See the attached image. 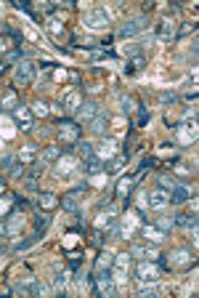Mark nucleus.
<instances>
[{"instance_id": "nucleus-1", "label": "nucleus", "mask_w": 199, "mask_h": 298, "mask_svg": "<svg viewBox=\"0 0 199 298\" xmlns=\"http://www.w3.org/2000/svg\"><path fill=\"white\" fill-rule=\"evenodd\" d=\"M117 293V285H115V277H112L109 269H101L96 272L90 282V295H115Z\"/></svg>"}, {"instance_id": "nucleus-2", "label": "nucleus", "mask_w": 199, "mask_h": 298, "mask_svg": "<svg viewBox=\"0 0 199 298\" xmlns=\"http://www.w3.org/2000/svg\"><path fill=\"white\" fill-rule=\"evenodd\" d=\"M159 274H162V269L157 266V261H138L136 264V279H138V285H157V279Z\"/></svg>"}, {"instance_id": "nucleus-3", "label": "nucleus", "mask_w": 199, "mask_h": 298, "mask_svg": "<svg viewBox=\"0 0 199 298\" xmlns=\"http://www.w3.org/2000/svg\"><path fill=\"white\" fill-rule=\"evenodd\" d=\"M56 128H59V136H61V141H64L66 146H72V144L80 141L82 128H80L77 120H66V117H61V120H56Z\"/></svg>"}, {"instance_id": "nucleus-4", "label": "nucleus", "mask_w": 199, "mask_h": 298, "mask_svg": "<svg viewBox=\"0 0 199 298\" xmlns=\"http://www.w3.org/2000/svg\"><path fill=\"white\" fill-rule=\"evenodd\" d=\"M133 261H136V258L130 256V250H128V253H117L115 256V261H112V266H115V274H112V277H115V285H125L128 282Z\"/></svg>"}, {"instance_id": "nucleus-5", "label": "nucleus", "mask_w": 199, "mask_h": 298, "mask_svg": "<svg viewBox=\"0 0 199 298\" xmlns=\"http://www.w3.org/2000/svg\"><path fill=\"white\" fill-rule=\"evenodd\" d=\"M109 22H112V14L107 8H90L82 19V24L88 27V30H104V27H109Z\"/></svg>"}, {"instance_id": "nucleus-6", "label": "nucleus", "mask_w": 199, "mask_h": 298, "mask_svg": "<svg viewBox=\"0 0 199 298\" xmlns=\"http://www.w3.org/2000/svg\"><path fill=\"white\" fill-rule=\"evenodd\" d=\"M11 117H14L16 128H22L24 133H30V130L35 128V117H32V112H30V107H27V104H22V101H19V107L11 112Z\"/></svg>"}, {"instance_id": "nucleus-7", "label": "nucleus", "mask_w": 199, "mask_h": 298, "mask_svg": "<svg viewBox=\"0 0 199 298\" xmlns=\"http://www.w3.org/2000/svg\"><path fill=\"white\" fill-rule=\"evenodd\" d=\"M146 205L151 210H165L170 205V192H165L162 186H154V189L146 192Z\"/></svg>"}, {"instance_id": "nucleus-8", "label": "nucleus", "mask_w": 199, "mask_h": 298, "mask_svg": "<svg viewBox=\"0 0 199 298\" xmlns=\"http://www.w3.org/2000/svg\"><path fill=\"white\" fill-rule=\"evenodd\" d=\"M14 80H16V86H32L35 67H32L30 61H19L16 67H14Z\"/></svg>"}, {"instance_id": "nucleus-9", "label": "nucleus", "mask_w": 199, "mask_h": 298, "mask_svg": "<svg viewBox=\"0 0 199 298\" xmlns=\"http://www.w3.org/2000/svg\"><path fill=\"white\" fill-rule=\"evenodd\" d=\"M175 136H178V141H181V144H191V141H196V136H199L196 120L191 117V123H188V120H183V123L175 128Z\"/></svg>"}, {"instance_id": "nucleus-10", "label": "nucleus", "mask_w": 199, "mask_h": 298, "mask_svg": "<svg viewBox=\"0 0 199 298\" xmlns=\"http://www.w3.org/2000/svg\"><path fill=\"white\" fill-rule=\"evenodd\" d=\"M117 152H120V141H117V138H107V136H104L101 144L96 146V157H98V160H104V163L112 160Z\"/></svg>"}, {"instance_id": "nucleus-11", "label": "nucleus", "mask_w": 199, "mask_h": 298, "mask_svg": "<svg viewBox=\"0 0 199 298\" xmlns=\"http://www.w3.org/2000/svg\"><path fill=\"white\" fill-rule=\"evenodd\" d=\"M80 168V163H77V157H72L69 152H64L59 160H56V173L59 176H72L74 171Z\"/></svg>"}, {"instance_id": "nucleus-12", "label": "nucleus", "mask_w": 199, "mask_h": 298, "mask_svg": "<svg viewBox=\"0 0 199 298\" xmlns=\"http://www.w3.org/2000/svg\"><path fill=\"white\" fill-rule=\"evenodd\" d=\"M146 27H149V19L146 16H138V19H133V22H125V24H122L120 27V37H130V35H138L141 30H146Z\"/></svg>"}, {"instance_id": "nucleus-13", "label": "nucleus", "mask_w": 199, "mask_h": 298, "mask_svg": "<svg viewBox=\"0 0 199 298\" xmlns=\"http://www.w3.org/2000/svg\"><path fill=\"white\" fill-rule=\"evenodd\" d=\"M141 235H144V240L146 242H151V245H162L165 242V232L162 229H157L154 224H141Z\"/></svg>"}, {"instance_id": "nucleus-14", "label": "nucleus", "mask_w": 199, "mask_h": 298, "mask_svg": "<svg viewBox=\"0 0 199 298\" xmlns=\"http://www.w3.org/2000/svg\"><path fill=\"white\" fill-rule=\"evenodd\" d=\"M130 256L138 258V261H144V258L154 261L159 253H157V245H141V242H133V245H130Z\"/></svg>"}, {"instance_id": "nucleus-15", "label": "nucleus", "mask_w": 199, "mask_h": 298, "mask_svg": "<svg viewBox=\"0 0 199 298\" xmlns=\"http://www.w3.org/2000/svg\"><path fill=\"white\" fill-rule=\"evenodd\" d=\"M167 264H170V269H181V266H194V258H191V253L188 250H173V253L167 256Z\"/></svg>"}, {"instance_id": "nucleus-16", "label": "nucleus", "mask_w": 199, "mask_h": 298, "mask_svg": "<svg viewBox=\"0 0 199 298\" xmlns=\"http://www.w3.org/2000/svg\"><path fill=\"white\" fill-rule=\"evenodd\" d=\"M96 101H82V104L77 107V112H74V117H77V123H90L93 117H96Z\"/></svg>"}, {"instance_id": "nucleus-17", "label": "nucleus", "mask_w": 199, "mask_h": 298, "mask_svg": "<svg viewBox=\"0 0 199 298\" xmlns=\"http://www.w3.org/2000/svg\"><path fill=\"white\" fill-rule=\"evenodd\" d=\"M141 181V173H136V176H122V179L117 181V194L120 197H130V192H133V186H136Z\"/></svg>"}, {"instance_id": "nucleus-18", "label": "nucleus", "mask_w": 199, "mask_h": 298, "mask_svg": "<svg viewBox=\"0 0 199 298\" xmlns=\"http://www.w3.org/2000/svg\"><path fill=\"white\" fill-rule=\"evenodd\" d=\"M80 104H82V93H80V91H69V93H66V96L61 99V109L69 112V115H74Z\"/></svg>"}, {"instance_id": "nucleus-19", "label": "nucleus", "mask_w": 199, "mask_h": 298, "mask_svg": "<svg viewBox=\"0 0 199 298\" xmlns=\"http://www.w3.org/2000/svg\"><path fill=\"white\" fill-rule=\"evenodd\" d=\"M22 235V218H19V210H11L6 218V237H19Z\"/></svg>"}, {"instance_id": "nucleus-20", "label": "nucleus", "mask_w": 199, "mask_h": 298, "mask_svg": "<svg viewBox=\"0 0 199 298\" xmlns=\"http://www.w3.org/2000/svg\"><path fill=\"white\" fill-rule=\"evenodd\" d=\"M3 168L8 171V176H11V179H22V176H24V165L19 163L16 155H8L6 160H3Z\"/></svg>"}, {"instance_id": "nucleus-21", "label": "nucleus", "mask_w": 199, "mask_h": 298, "mask_svg": "<svg viewBox=\"0 0 199 298\" xmlns=\"http://www.w3.org/2000/svg\"><path fill=\"white\" fill-rule=\"evenodd\" d=\"M128 160H130V152H117L115 157H112V163H109V168H107V173L120 176V173H122V168L128 165Z\"/></svg>"}, {"instance_id": "nucleus-22", "label": "nucleus", "mask_w": 199, "mask_h": 298, "mask_svg": "<svg viewBox=\"0 0 199 298\" xmlns=\"http://www.w3.org/2000/svg\"><path fill=\"white\" fill-rule=\"evenodd\" d=\"M107 123H109V112H107V109H98L96 117L90 120V130H93L96 136H104V130H107Z\"/></svg>"}, {"instance_id": "nucleus-23", "label": "nucleus", "mask_w": 199, "mask_h": 298, "mask_svg": "<svg viewBox=\"0 0 199 298\" xmlns=\"http://www.w3.org/2000/svg\"><path fill=\"white\" fill-rule=\"evenodd\" d=\"M16 107H19V93L16 88H8L3 93V99H0V112H14Z\"/></svg>"}, {"instance_id": "nucleus-24", "label": "nucleus", "mask_w": 199, "mask_h": 298, "mask_svg": "<svg viewBox=\"0 0 199 298\" xmlns=\"http://www.w3.org/2000/svg\"><path fill=\"white\" fill-rule=\"evenodd\" d=\"M82 189H85V186L80 184L77 189H74V192H69V194H66V197L61 200V208H64L66 213H77V210H80V205H77V197H80V192H82Z\"/></svg>"}, {"instance_id": "nucleus-25", "label": "nucleus", "mask_w": 199, "mask_h": 298, "mask_svg": "<svg viewBox=\"0 0 199 298\" xmlns=\"http://www.w3.org/2000/svg\"><path fill=\"white\" fill-rule=\"evenodd\" d=\"M82 171L88 176H98V173L107 171V163L98 160V157H88V160H82Z\"/></svg>"}, {"instance_id": "nucleus-26", "label": "nucleus", "mask_w": 199, "mask_h": 298, "mask_svg": "<svg viewBox=\"0 0 199 298\" xmlns=\"http://www.w3.org/2000/svg\"><path fill=\"white\" fill-rule=\"evenodd\" d=\"M188 197H191V189H188V186H181L178 184L173 192H170V202L173 205H181V202H186Z\"/></svg>"}, {"instance_id": "nucleus-27", "label": "nucleus", "mask_w": 199, "mask_h": 298, "mask_svg": "<svg viewBox=\"0 0 199 298\" xmlns=\"http://www.w3.org/2000/svg\"><path fill=\"white\" fill-rule=\"evenodd\" d=\"M30 112H32V117H48L51 115V104H48V101H43V99H35Z\"/></svg>"}, {"instance_id": "nucleus-28", "label": "nucleus", "mask_w": 199, "mask_h": 298, "mask_svg": "<svg viewBox=\"0 0 199 298\" xmlns=\"http://www.w3.org/2000/svg\"><path fill=\"white\" fill-rule=\"evenodd\" d=\"M175 227H183V229H191L196 224V213H178V216L173 218Z\"/></svg>"}, {"instance_id": "nucleus-29", "label": "nucleus", "mask_w": 199, "mask_h": 298, "mask_svg": "<svg viewBox=\"0 0 199 298\" xmlns=\"http://www.w3.org/2000/svg\"><path fill=\"white\" fill-rule=\"evenodd\" d=\"M61 155H64L61 146H45V149H43V163H45V165H48V163H56Z\"/></svg>"}, {"instance_id": "nucleus-30", "label": "nucleus", "mask_w": 199, "mask_h": 298, "mask_svg": "<svg viewBox=\"0 0 199 298\" xmlns=\"http://www.w3.org/2000/svg\"><path fill=\"white\" fill-rule=\"evenodd\" d=\"M56 205H59V200H56V194L53 192H40V208L43 210H51V208H56Z\"/></svg>"}, {"instance_id": "nucleus-31", "label": "nucleus", "mask_w": 199, "mask_h": 298, "mask_svg": "<svg viewBox=\"0 0 199 298\" xmlns=\"http://www.w3.org/2000/svg\"><path fill=\"white\" fill-rule=\"evenodd\" d=\"M112 261H115V256H112L109 250H101L98 258H96V272H101V269H112Z\"/></svg>"}, {"instance_id": "nucleus-32", "label": "nucleus", "mask_w": 199, "mask_h": 298, "mask_svg": "<svg viewBox=\"0 0 199 298\" xmlns=\"http://www.w3.org/2000/svg\"><path fill=\"white\" fill-rule=\"evenodd\" d=\"M157 186H162L165 192H173L175 186H178V181L173 179V176H165V173H159V176H157Z\"/></svg>"}, {"instance_id": "nucleus-33", "label": "nucleus", "mask_w": 199, "mask_h": 298, "mask_svg": "<svg viewBox=\"0 0 199 298\" xmlns=\"http://www.w3.org/2000/svg\"><path fill=\"white\" fill-rule=\"evenodd\" d=\"M35 144H27V146H22V152H19L16 157H19V163H22V165H27V163H30L32 160V157H35Z\"/></svg>"}, {"instance_id": "nucleus-34", "label": "nucleus", "mask_w": 199, "mask_h": 298, "mask_svg": "<svg viewBox=\"0 0 199 298\" xmlns=\"http://www.w3.org/2000/svg\"><path fill=\"white\" fill-rule=\"evenodd\" d=\"M77 152L82 155V160H88V157H96V146L90 141H77Z\"/></svg>"}, {"instance_id": "nucleus-35", "label": "nucleus", "mask_w": 199, "mask_h": 298, "mask_svg": "<svg viewBox=\"0 0 199 298\" xmlns=\"http://www.w3.org/2000/svg\"><path fill=\"white\" fill-rule=\"evenodd\" d=\"M51 224V216L48 213H35V232H45Z\"/></svg>"}, {"instance_id": "nucleus-36", "label": "nucleus", "mask_w": 199, "mask_h": 298, "mask_svg": "<svg viewBox=\"0 0 199 298\" xmlns=\"http://www.w3.org/2000/svg\"><path fill=\"white\" fill-rule=\"evenodd\" d=\"M144 64H146L144 56H133V61H130V64H125V72H128V74L141 72V69H144Z\"/></svg>"}, {"instance_id": "nucleus-37", "label": "nucleus", "mask_w": 199, "mask_h": 298, "mask_svg": "<svg viewBox=\"0 0 199 298\" xmlns=\"http://www.w3.org/2000/svg\"><path fill=\"white\" fill-rule=\"evenodd\" d=\"M170 35H173V22L165 19V22L159 24V30H157V37H159V40H165V37H170Z\"/></svg>"}, {"instance_id": "nucleus-38", "label": "nucleus", "mask_w": 199, "mask_h": 298, "mask_svg": "<svg viewBox=\"0 0 199 298\" xmlns=\"http://www.w3.org/2000/svg\"><path fill=\"white\" fill-rule=\"evenodd\" d=\"M154 227H157V229H162V232H165V235H167V232H170V229H173V227H175V224H173V218H170V216H159V218L154 221Z\"/></svg>"}, {"instance_id": "nucleus-39", "label": "nucleus", "mask_w": 199, "mask_h": 298, "mask_svg": "<svg viewBox=\"0 0 199 298\" xmlns=\"http://www.w3.org/2000/svg\"><path fill=\"white\" fill-rule=\"evenodd\" d=\"M14 200H11V194H8V197H6V194H0V216H8V213H11L14 210V205H11Z\"/></svg>"}, {"instance_id": "nucleus-40", "label": "nucleus", "mask_w": 199, "mask_h": 298, "mask_svg": "<svg viewBox=\"0 0 199 298\" xmlns=\"http://www.w3.org/2000/svg\"><path fill=\"white\" fill-rule=\"evenodd\" d=\"M48 30H51L53 35H61V32H64V22H61L59 16H51V19H48Z\"/></svg>"}, {"instance_id": "nucleus-41", "label": "nucleus", "mask_w": 199, "mask_h": 298, "mask_svg": "<svg viewBox=\"0 0 199 298\" xmlns=\"http://www.w3.org/2000/svg\"><path fill=\"white\" fill-rule=\"evenodd\" d=\"M43 171H45V163H43V160H40V163H32V165H30V173H27V179H37Z\"/></svg>"}, {"instance_id": "nucleus-42", "label": "nucleus", "mask_w": 199, "mask_h": 298, "mask_svg": "<svg viewBox=\"0 0 199 298\" xmlns=\"http://www.w3.org/2000/svg\"><path fill=\"white\" fill-rule=\"evenodd\" d=\"M146 168H154V160H151V157H144V160L138 163V171H136V173L144 176V173H146Z\"/></svg>"}, {"instance_id": "nucleus-43", "label": "nucleus", "mask_w": 199, "mask_h": 298, "mask_svg": "<svg viewBox=\"0 0 199 298\" xmlns=\"http://www.w3.org/2000/svg\"><path fill=\"white\" fill-rule=\"evenodd\" d=\"M175 99H178V96H175L173 91H162V93H159V101H162V104H173Z\"/></svg>"}, {"instance_id": "nucleus-44", "label": "nucleus", "mask_w": 199, "mask_h": 298, "mask_svg": "<svg viewBox=\"0 0 199 298\" xmlns=\"http://www.w3.org/2000/svg\"><path fill=\"white\" fill-rule=\"evenodd\" d=\"M149 123V112L144 104H138V125H146Z\"/></svg>"}, {"instance_id": "nucleus-45", "label": "nucleus", "mask_w": 199, "mask_h": 298, "mask_svg": "<svg viewBox=\"0 0 199 298\" xmlns=\"http://www.w3.org/2000/svg\"><path fill=\"white\" fill-rule=\"evenodd\" d=\"M120 104H122V112H125V115H130V112H133V99L130 96H122Z\"/></svg>"}, {"instance_id": "nucleus-46", "label": "nucleus", "mask_w": 199, "mask_h": 298, "mask_svg": "<svg viewBox=\"0 0 199 298\" xmlns=\"http://www.w3.org/2000/svg\"><path fill=\"white\" fill-rule=\"evenodd\" d=\"M194 30H196V22H191V24H183V27H181V32H178V37H186L188 32H194Z\"/></svg>"}, {"instance_id": "nucleus-47", "label": "nucleus", "mask_w": 199, "mask_h": 298, "mask_svg": "<svg viewBox=\"0 0 199 298\" xmlns=\"http://www.w3.org/2000/svg\"><path fill=\"white\" fill-rule=\"evenodd\" d=\"M53 282H56V287H64L66 282H69V277L61 274V272H56V279H53Z\"/></svg>"}, {"instance_id": "nucleus-48", "label": "nucleus", "mask_w": 199, "mask_h": 298, "mask_svg": "<svg viewBox=\"0 0 199 298\" xmlns=\"http://www.w3.org/2000/svg\"><path fill=\"white\" fill-rule=\"evenodd\" d=\"M24 186H27L30 192H40V189H37V181H35V179H24Z\"/></svg>"}, {"instance_id": "nucleus-49", "label": "nucleus", "mask_w": 199, "mask_h": 298, "mask_svg": "<svg viewBox=\"0 0 199 298\" xmlns=\"http://www.w3.org/2000/svg\"><path fill=\"white\" fill-rule=\"evenodd\" d=\"M69 264H72V269H77V266H80V256H77V253H72V258H69Z\"/></svg>"}, {"instance_id": "nucleus-50", "label": "nucleus", "mask_w": 199, "mask_h": 298, "mask_svg": "<svg viewBox=\"0 0 199 298\" xmlns=\"http://www.w3.org/2000/svg\"><path fill=\"white\" fill-rule=\"evenodd\" d=\"M0 237H6V221L0 218Z\"/></svg>"}, {"instance_id": "nucleus-51", "label": "nucleus", "mask_w": 199, "mask_h": 298, "mask_svg": "<svg viewBox=\"0 0 199 298\" xmlns=\"http://www.w3.org/2000/svg\"><path fill=\"white\" fill-rule=\"evenodd\" d=\"M0 194H6V179H0Z\"/></svg>"}]
</instances>
